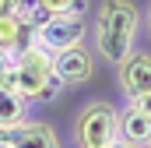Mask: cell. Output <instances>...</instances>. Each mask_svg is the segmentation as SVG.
I'll use <instances>...</instances> for the list:
<instances>
[{"mask_svg": "<svg viewBox=\"0 0 151 148\" xmlns=\"http://www.w3.org/2000/svg\"><path fill=\"white\" fill-rule=\"evenodd\" d=\"M137 25H141V11L130 0H106L95 14V49H99V57L123 64L134 53Z\"/></svg>", "mask_w": 151, "mask_h": 148, "instance_id": "1", "label": "cell"}, {"mask_svg": "<svg viewBox=\"0 0 151 148\" xmlns=\"http://www.w3.org/2000/svg\"><path fill=\"white\" fill-rule=\"evenodd\" d=\"M49 74H53V67H49V53L35 42V46H28V49H21V53L7 57V67H4V74H0V85L11 88V92H18L21 99L35 102L39 88L46 85Z\"/></svg>", "mask_w": 151, "mask_h": 148, "instance_id": "2", "label": "cell"}, {"mask_svg": "<svg viewBox=\"0 0 151 148\" xmlns=\"http://www.w3.org/2000/svg\"><path fill=\"white\" fill-rule=\"evenodd\" d=\"M77 148H113L119 141V113L109 102H88L74 123Z\"/></svg>", "mask_w": 151, "mask_h": 148, "instance_id": "3", "label": "cell"}, {"mask_svg": "<svg viewBox=\"0 0 151 148\" xmlns=\"http://www.w3.org/2000/svg\"><path fill=\"white\" fill-rule=\"evenodd\" d=\"M84 32V14H46V21L35 28V42L46 53H60L67 46H81Z\"/></svg>", "mask_w": 151, "mask_h": 148, "instance_id": "4", "label": "cell"}, {"mask_svg": "<svg viewBox=\"0 0 151 148\" xmlns=\"http://www.w3.org/2000/svg\"><path fill=\"white\" fill-rule=\"evenodd\" d=\"M49 67L53 74L63 81V85H84L88 78H91V53L84 49V42L81 46H67V49H60V53H49Z\"/></svg>", "mask_w": 151, "mask_h": 148, "instance_id": "5", "label": "cell"}, {"mask_svg": "<svg viewBox=\"0 0 151 148\" xmlns=\"http://www.w3.org/2000/svg\"><path fill=\"white\" fill-rule=\"evenodd\" d=\"M119 81H123V92L127 95L151 92V57L148 53H130L119 64Z\"/></svg>", "mask_w": 151, "mask_h": 148, "instance_id": "6", "label": "cell"}, {"mask_svg": "<svg viewBox=\"0 0 151 148\" xmlns=\"http://www.w3.org/2000/svg\"><path fill=\"white\" fill-rule=\"evenodd\" d=\"M11 141H14V148H60L56 131H53L49 123H42V120H25V123H18V127L11 131Z\"/></svg>", "mask_w": 151, "mask_h": 148, "instance_id": "7", "label": "cell"}, {"mask_svg": "<svg viewBox=\"0 0 151 148\" xmlns=\"http://www.w3.org/2000/svg\"><path fill=\"white\" fill-rule=\"evenodd\" d=\"M119 141L148 148L151 145V116L137 106H127V113L119 116Z\"/></svg>", "mask_w": 151, "mask_h": 148, "instance_id": "8", "label": "cell"}, {"mask_svg": "<svg viewBox=\"0 0 151 148\" xmlns=\"http://www.w3.org/2000/svg\"><path fill=\"white\" fill-rule=\"evenodd\" d=\"M25 120H28V99H21L18 92H11V88L0 85V127L14 131Z\"/></svg>", "mask_w": 151, "mask_h": 148, "instance_id": "9", "label": "cell"}, {"mask_svg": "<svg viewBox=\"0 0 151 148\" xmlns=\"http://www.w3.org/2000/svg\"><path fill=\"white\" fill-rule=\"evenodd\" d=\"M21 36H25V21L18 14H0V53H18L21 49Z\"/></svg>", "mask_w": 151, "mask_h": 148, "instance_id": "10", "label": "cell"}, {"mask_svg": "<svg viewBox=\"0 0 151 148\" xmlns=\"http://www.w3.org/2000/svg\"><path fill=\"white\" fill-rule=\"evenodd\" d=\"M39 7L46 14H84L88 0H39Z\"/></svg>", "mask_w": 151, "mask_h": 148, "instance_id": "11", "label": "cell"}, {"mask_svg": "<svg viewBox=\"0 0 151 148\" xmlns=\"http://www.w3.org/2000/svg\"><path fill=\"white\" fill-rule=\"evenodd\" d=\"M63 88H67V85H63V81H60V78H56V74H49V78H46V85H42V88H39V95H35V102H53V99H56V95H60V92H63Z\"/></svg>", "mask_w": 151, "mask_h": 148, "instance_id": "12", "label": "cell"}, {"mask_svg": "<svg viewBox=\"0 0 151 148\" xmlns=\"http://www.w3.org/2000/svg\"><path fill=\"white\" fill-rule=\"evenodd\" d=\"M130 106H137V110H144L151 116V92H141V95H130Z\"/></svg>", "mask_w": 151, "mask_h": 148, "instance_id": "13", "label": "cell"}, {"mask_svg": "<svg viewBox=\"0 0 151 148\" xmlns=\"http://www.w3.org/2000/svg\"><path fill=\"white\" fill-rule=\"evenodd\" d=\"M21 0H0V14H14Z\"/></svg>", "mask_w": 151, "mask_h": 148, "instance_id": "14", "label": "cell"}, {"mask_svg": "<svg viewBox=\"0 0 151 148\" xmlns=\"http://www.w3.org/2000/svg\"><path fill=\"white\" fill-rule=\"evenodd\" d=\"M4 67H7V53H0V74H4Z\"/></svg>", "mask_w": 151, "mask_h": 148, "instance_id": "15", "label": "cell"}, {"mask_svg": "<svg viewBox=\"0 0 151 148\" xmlns=\"http://www.w3.org/2000/svg\"><path fill=\"white\" fill-rule=\"evenodd\" d=\"M113 148H137V145H127V141H116Z\"/></svg>", "mask_w": 151, "mask_h": 148, "instance_id": "16", "label": "cell"}, {"mask_svg": "<svg viewBox=\"0 0 151 148\" xmlns=\"http://www.w3.org/2000/svg\"><path fill=\"white\" fill-rule=\"evenodd\" d=\"M148 25H151V11H148Z\"/></svg>", "mask_w": 151, "mask_h": 148, "instance_id": "17", "label": "cell"}, {"mask_svg": "<svg viewBox=\"0 0 151 148\" xmlns=\"http://www.w3.org/2000/svg\"><path fill=\"white\" fill-rule=\"evenodd\" d=\"M148 148H151V145H148Z\"/></svg>", "mask_w": 151, "mask_h": 148, "instance_id": "18", "label": "cell"}]
</instances>
